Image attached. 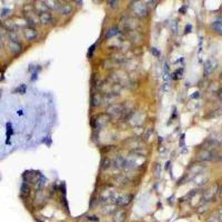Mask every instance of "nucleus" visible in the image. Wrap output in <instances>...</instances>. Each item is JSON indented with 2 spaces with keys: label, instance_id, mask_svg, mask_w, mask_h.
<instances>
[{
  "label": "nucleus",
  "instance_id": "obj_34",
  "mask_svg": "<svg viewBox=\"0 0 222 222\" xmlns=\"http://www.w3.org/2000/svg\"><path fill=\"white\" fill-rule=\"evenodd\" d=\"M1 27H2V23H1V22H0V28H1Z\"/></svg>",
  "mask_w": 222,
  "mask_h": 222
},
{
  "label": "nucleus",
  "instance_id": "obj_21",
  "mask_svg": "<svg viewBox=\"0 0 222 222\" xmlns=\"http://www.w3.org/2000/svg\"><path fill=\"white\" fill-rule=\"evenodd\" d=\"M26 89H27V87H26V84H21V86H19L16 90H15V92H17V93H20V94H23L25 92H26Z\"/></svg>",
  "mask_w": 222,
  "mask_h": 222
},
{
  "label": "nucleus",
  "instance_id": "obj_33",
  "mask_svg": "<svg viewBox=\"0 0 222 222\" xmlns=\"http://www.w3.org/2000/svg\"><path fill=\"white\" fill-rule=\"evenodd\" d=\"M220 193L222 194V187H221V189H220Z\"/></svg>",
  "mask_w": 222,
  "mask_h": 222
},
{
  "label": "nucleus",
  "instance_id": "obj_6",
  "mask_svg": "<svg viewBox=\"0 0 222 222\" xmlns=\"http://www.w3.org/2000/svg\"><path fill=\"white\" fill-rule=\"evenodd\" d=\"M52 21H53V17H52L50 12L47 11V12H43V13L39 15V22L41 25L47 26V25H50Z\"/></svg>",
  "mask_w": 222,
  "mask_h": 222
},
{
  "label": "nucleus",
  "instance_id": "obj_26",
  "mask_svg": "<svg viewBox=\"0 0 222 222\" xmlns=\"http://www.w3.org/2000/svg\"><path fill=\"white\" fill-rule=\"evenodd\" d=\"M96 50V45H92L90 48H89V51H88V58L90 59L91 57L93 56V52Z\"/></svg>",
  "mask_w": 222,
  "mask_h": 222
},
{
  "label": "nucleus",
  "instance_id": "obj_12",
  "mask_svg": "<svg viewBox=\"0 0 222 222\" xmlns=\"http://www.w3.org/2000/svg\"><path fill=\"white\" fill-rule=\"evenodd\" d=\"M113 164H114V167H117V168H124L126 167V160L122 158L121 156H118L113 162H112Z\"/></svg>",
  "mask_w": 222,
  "mask_h": 222
},
{
  "label": "nucleus",
  "instance_id": "obj_11",
  "mask_svg": "<svg viewBox=\"0 0 222 222\" xmlns=\"http://www.w3.org/2000/svg\"><path fill=\"white\" fill-rule=\"evenodd\" d=\"M102 102V96L99 93H94L91 96V106L93 107H99Z\"/></svg>",
  "mask_w": 222,
  "mask_h": 222
},
{
  "label": "nucleus",
  "instance_id": "obj_30",
  "mask_svg": "<svg viewBox=\"0 0 222 222\" xmlns=\"http://www.w3.org/2000/svg\"><path fill=\"white\" fill-rule=\"evenodd\" d=\"M110 208H111V205H107V207H106V209H103V210H102V212H104V213H110V212L113 210V209H110Z\"/></svg>",
  "mask_w": 222,
  "mask_h": 222
},
{
  "label": "nucleus",
  "instance_id": "obj_25",
  "mask_svg": "<svg viewBox=\"0 0 222 222\" xmlns=\"http://www.w3.org/2000/svg\"><path fill=\"white\" fill-rule=\"evenodd\" d=\"M110 163H112V162L109 160V159H103V161H102V168L103 169H107V168H109L110 167Z\"/></svg>",
  "mask_w": 222,
  "mask_h": 222
},
{
  "label": "nucleus",
  "instance_id": "obj_1",
  "mask_svg": "<svg viewBox=\"0 0 222 222\" xmlns=\"http://www.w3.org/2000/svg\"><path fill=\"white\" fill-rule=\"evenodd\" d=\"M129 5H130L129 8L134 13V16H137L138 18H146L149 15V8H148V5L146 2L132 1Z\"/></svg>",
  "mask_w": 222,
  "mask_h": 222
},
{
  "label": "nucleus",
  "instance_id": "obj_15",
  "mask_svg": "<svg viewBox=\"0 0 222 222\" xmlns=\"http://www.w3.org/2000/svg\"><path fill=\"white\" fill-rule=\"evenodd\" d=\"M212 28L215 30V32H218L219 35H222V19H218L212 23Z\"/></svg>",
  "mask_w": 222,
  "mask_h": 222
},
{
  "label": "nucleus",
  "instance_id": "obj_18",
  "mask_svg": "<svg viewBox=\"0 0 222 222\" xmlns=\"http://www.w3.org/2000/svg\"><path fill=\"white\" fill-rule=\"evenodd\" d=\"M21 193L23 195H28L30 193V185L27 182H23L22 183V185H21Z\"/></svg>",
  "mask_w": 222,
  "mask_h": 222
},
{
  "label": "nucleus",
  "instance_id": "obj_8",
  "mask_svg": "<svg viewBox=\"0 0 222 222\" xmlns=\"http://www.w3.org/2000/svg\"><path fill=\"white\" fill-rule=\"evenodd\" d=\"M215 67H217V61L215 60H213V59L207 60L204 63V74L211 73L212 71L215 69Z\"/></svg>",
  "mask_w": 222,
  "mask_h": 222
},
{
  "label": "nucleus",
  "instance_id": "obj_9",
  "mask_svg": "<svg viewBox=\"0 0 222 222\" xmlns=\"http://www.w3.org/2000/svg\"><path fill=\"white\" fill-rule=\"evenodd\" d=\"M126 217L127 214L124 210H118L113 215V222H123L126 220Z\"/></svg>",
  "mask_w": 222,
  "mask_h": 222
},
{
  "label": "nucleus",
  "instance_id": "obj_13",
  "mask_svg": "<svg viewBox=\"0 0 222 222\" xmlns=\"http://www.w3.org/2000/svg\"><path fill=\"white\" fill-rule=\"evenodd\" d=\"M38 5H36V9H37V11L39 12V15L40 13H43V12H47V10H48V7H47V5H46V2L45 1H38L37 2Z\"/></svg>",
  "mask_w": 222,
  "mask_h": 222
},
{
  "label": "nucleus",
  "instance_id": "obj_32",
  "mask_svg": "<svg viewBox=\"0 0 222 222\" xmlns=\"http://www.w3.org/2000/svg\"><path fill=\"white\" fill-rule=\"evenodd\" d=\"M191 29V26H187V28H185V30H187V32H189V30Z\"/></svg>",
  "mask_w": 222,
  "mask_h": 222
},
{
  "label": "nucleus",
  "instance_id": "obj_16",
  "mask_svg": "<svg viewBox=\"0 0 222 222\" xmlns=\"http://www.w3.org/2000/svg\"><path fill=\"white\" fill-rule=\"evenodd\" d=\"M215 192H217V187H212L210 188L208 191L205 192V194H204V199H208V200H210L213 198V195L215 194Z\"/></svg>",
  "mask_w": 222,
  "mask_h": 222
},
{
  "label": "nucleus",
  "instance_id": "obj_10",
  "mask_svg": "<svg viewBox=\"0 0 222 222\" xmlns=\"http://www.w3.org/2000/svg\"><path fill=\"white\" fill-rule=\"evenodd\" d=\"M59 11H60V13L62 16H68V15H70L72 12V7L69 3H63V5H60Z\"/></svg>",
  "mask_w": 222,
  "mask_h": 222
},
{
  "label": "nucleus",
  "instance_id": "obj_2",
  "mask_svg": "<svg viewBox=\"0 0 222 222\" xmlns=\"http://www.w3.org/2000/svg\"><path fill=\"white\" fill-rule=\"evenodd\" d=\"M107 113L110 117H119L123 113V107L121 104H111L107 109Z\"/></svg>",
  "mask_w": 222,
  "mask_h": 222
},
{
  "label": "nucleus",
  "instance_id": "obj_27",
  "mask_svg": "<svg viewBox=\"0 0 222 222\" xmlns=\"http://www.w3.org/2000/svg\"><path fill=\"white\" fill-rule=\"evenodd\" d=\"M108 5H109V7H111V8H117V7H118V5H119V1H117V0L108 1Z\"/></svg>",
  "mask_w": 222,
  "mask_h": 222
},
{
  "label": "nucleus",
  "instance_id": "obj_5",
  "mask_svg": "<svg viewBox=\"0 0 222 222\" xmlns=\"http://www.w3.org/2000/svg\"><path fill=\"white\" fill-rule=\"evenodd\" d=\"M23 35H25V38L28 41H33L37 39L38 37V32L35 28H31V27H28L23 30Z\"/></svg>",
  "mask_w": 222,
  "mask_h": 222
},
{
  "label": "nucleus",
  "instance_id": "obj_14",
  "mask_svg": "<svg viewBox=\"0 0 222 222\" xmlns=\"http://www.w3.org/2000/svg\"><path fill=\"white\" fill-rule=\"evenodd\" d=\"M119 33H120V31H119V29L117 27H112V28H110L109 30L106 32V38L107 39H110V38L117 36V35H119Z\"/></svg>",
  "mask_w": 222,
  "mask_h": 222
},
{
  "label": "nucleus",
  "instance_id": "obj_23",
  "mask_svg": "<svg viewBox=\"0 0 222 222\" xmlns=\"http://www.w3.org/2000/svg\"><path fill=\"white\" fill-rule=\"evenodd\" d=\"M182 72H183V70H182V69H178L177 71H174V72H173V76H172V78H173V79H175V80H177V79H180V78H181Z\"/></svg>",
  "mask_w": 222,
  "mask_h": 222
},
{
  "label": "nucleus",
  "instance_id": "obj_3",
  "mask_svg": "<svg viewBox=\"0 0 222 222\" xmlns=\"http://www.w3.org/2000/svg\"><path fill=\"white\" fill-rule=\"evenodd\" d=\"M132 195L130 194H121L119 197H117L116 199V204L119 205V207H124V205H128L130 202H131Z\"/></svg>",
  "mask_w": 222,
  "mask_h": 222
},
{
  "label": "nucleus",
  "instance_id": "obj_22",
  "mask_svg": "<svg viewBox=\"0 0 222 222\" xmlns=\"http://www.w3.org/2000/svg\"><path fill=\"white\" fill-rule=\"evenodd\" d=\"M12 127H11V123H7V141L9 142L10 139V136L12 134Z\"/></svg>",
  "mask_w": 222,
  "mask_h": 222
},
{
  "label": "nucleus",
  "instance_id": "obj_4",
  "mask_svg": "<svg viewBox=\"0 0 222 222\" xmlns=\"http://www.w3.org/2000/svg\"><path fill=\"white\" fill-rule=\"evenodd\" d=\"M215 152L210 151V150H203L198 154V160L200 161H210L212 159H214Z\"/></svg>",
  "mask_w": 222,
  "mask_h": 222
},
{
  "label": "nucleus",
  "instance_id": "obj_20",
  "mask_svg": "<svg viewBox=\"0 0 222 222\" xmlns=\"http://www.w3.org/2000/svg\"><path fill=\"white\" fill-rule=\"evenodd\" d=\"M9 38H10V41H13V42H19V37L17 35L16 31H12V32H9Z\"/></svg>",
  "mask_w": 222,
  "mask_h": 222
},
{
  "label": "nucleus",
  "instance_id": "obj_19",
  "mask_svg": "<svg viewBox=\"0 0 222 222\" xmlns=\"http://www.w3.org/2000/svg\"><path fill=\"white\" fill-rule=\"evenodd\" d=\"M202 170H203V167L199 166V164H195V166H193V167L191 168V173L199 174V173H201Z\"/></svg>",
  "mask_w": 222,
  "mask_h": 222
},
{
  "label": "nucleus",
  "instance_id": "obj_29",
  "mask_svg": "<svg viewBox=\"0 0 222 222\" xmlns=\"http://www.w3.org/2000/svg\"><path fill=\"white\" fill-rule=\"evenodd\" d=\"M10 12H11L10 9H3V10L1 11V17H6V16H8Z\"/></svg>",
  "mask_w": 222,
  "mask_h": 222
},
{
  "label": "nucleus",
  "instance_id": "obj_24",
  "mask_svg": "<svg viewBox=\"0 0 222 222\" xmlns=\"http://www.w3.org/2000/svg\"><path fill=\"white\" fill-rule=\"evenodd\" d=\"M111 59H113V60L116 61V62H118V63H121L122 61H124V58H123V56H121V55H114L113 58H111Z\"/></svg>",
  "mask_w": 222,
  "mask_h": 222
},
{
  "label": "nucleus",
  "instance_id": "obj_7",
  "mask_svg": "<svg viewBox=\"0 0 222 222\" xmlns=\"http://www.w3.org/2000/svg\"><path fill=\"white\" fill-rule=\"evenodd\" d=\"M8 48H9V51H10L12 55H19L21 51H22V46H21L20 42H13V41H10Z\"/></svg>",
  "mask_w": 222,
  "mask_h": 222
},
{
  "label": "nucleus",
  "instance_id": "obj_31",
  "mask_svg": "<svg viewBox=\"0 0 222 222\" xmlns=\"http://www.w3.org/2000/svg\"><path fill=\"white\" fill-rule=\"evenodd\" d=\"M156 168H157V173H156V175H157V177H159V174H160V166H159V164H157V167H156Z\"/></svg>",
  "mask_w": 222,
  "mask_h": 222
},
{
  "label": "nucleus",
  "instance_id": "obj_28",
  "mask_svg": "<svg viewBox=\"0 0 222 222\" xmlns=\"http://www.w3.org/2000/svg\"><path fill=\"white\" fill-rule=\"evenodd\" d=\"M87 219H88L89 221H94V222L99 221V218H98V215H89Z\"/></svg>",
  "mask_w": 222,
  "mask_h": 222
},
{
  "label": "nucleus",
  "instance_id": "obj_17",
  "mask_svg": "<svg viewBox=\"0 0 222 222\" xmlns=\"http://www.w3.org/2000/svg\"><path fill=\"white\" fill-rule=\"evenodd\" d=\"M46 2V5H47V7L48 8H50L52 10H56V9H59V7H60V3L58 2V1H45Z\"/></svg>",
  "mask_w": 222,
  "mask_h": 222
}]
</instances>
